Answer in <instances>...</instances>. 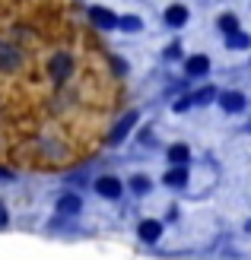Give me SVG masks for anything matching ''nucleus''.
I'll return each instance as SVG.
<instances>
[{
    "instance_id": "f257e3e1",
    "label": "nucleus",
    "mask_w": 251,
    "mask_h": 260,
    "mask_svg": "<svg viewBox=\"0 0 251 260\" xmlns=\"http://www.w3.org/2000/svg\"><path fill=\"white\" fill-rule=\"evenodd\" d=\"M134 124H137V111H127V114H124V118H121V121H118V127L111 130V137H108V143H111V146H115V143H121V140L127 137V130H130V127H134Z\"/></svg>"
},
{
    "instance_id": "f03ea898",
    "label": "nucleus",
    "mask_w": 251,
    "mask_h": 260,
    "mask_svg": "<svg viewBox=\"0 0 251 260\" xmlns=\"http://www.w3.org/2000/svg\"><path fill=\"white\" fill-rule=\"evenodd\" d=\"M89 16H92V22H96L99 29H115V25H118V16L111 10H105V7H92Z\"/></svg>"
},
{
    "instance_id": "7ed1b4c3",
    "label": "nucleus",
    "mask_w": 251,
    "mask_h": 260,
    "mask_svg": "<svg viewBox=\"0 0 251 260\" xmlns=\"http://www.w3.org/2000/svg\"><path fill=\"white\" fill-rule=\"evenodd\" d=\"M159 235H162V225L156 222V219H147V222H140V238L147 241V244H153Z\"/></svg>"
},
{
    "instance_id": "20e7f679",
    "label": "nucleus",
    "mask_w": 251,
    "mask_h": 260,
    "mask_svg": "<svg viewBox=\"0 0 251 260\" xmlns=\"http://www.w3.org/2000/svg\"><path fill=\"white\" fill-rule=\"evenodd\" d=\"M219 105L226 108V111H242L245 108V95L242 92H222L219 95Z\"/></svg>"
},
{
    "instance_id": "39448f33",
    "label": "nucleus",
    "mask_w": 251,
    "mask_h": 260,
    "mask_svg": "<svg viewBox=\"0 0 251 260\" xmlns=\"http://www.w3.org/2000/svg\"><path fill=\"white\" fill-rule=\"evenodd\" d=\"M96 187H99V193H102V197H111V200H115V197H121V184H118L115 178H102Z\"/></svg>"
},
{
    "instance_id": "423d86ee",
    "label": "nucleus",
    "mask_w": 251,
    "mask_h": 260,
    "mask_svg": "<svg viewBox=\"0 0 251 260\" xmlns=\"http://www.w3.org/2000/svg\"><path fill=\"white\" fill-rule=\"evenodd\" d=\"M70 70H73L70 57H54V63H51V73H54V80H67Z\"/></svg>"
},
{
    "instance_id": "0eeeda50",
    "label": "nucleus",
    "mask_w": 251,
    "mask_h": 260,
    "mask_svg": "<svg viewBox=\"0 0 251 260\" xmlns=\"http://www.w3.org/2000/svg\"><path fill=\"white\" fill-rule=\"evenodd\" d=\"M58 213H64V216H73V213H80V197H73V193H67V197H61V200H58Z\"/></svg>"
},
{
    "instance_id": "6e6552de",
    "label": "nucleus",
    "mask_w": 251,
    "mask_h": 260,
    "mask_svg": "<svg viewBox=\"0 0 251 260\" xmlns=\"http://www.w3.org/2000/svg\"><path fill=\"white\" fill-rule=\"evenodd\" d=\"M165 22H169V25H184V22H188V10L178 7V4L169 7V10H165Z\"/></svg>"
},
{
    "instance_id": "1a4fd4ad",
    "label": "nucleus",
    "mask_w": 251,
    "mask_h": 260,
    "mask_svg": "<svg viewBox=\"0 0 251 260\" xmlns=\"http://www.w3.org/2000/svg\"><path fill=\"white\" fill-rule=\"evenodd\" d=\"M207 70H210V60H207L204 54H197V57L188 60V76H204Z\"/></svg>"
},
{
    "instance_id": "9d476101",
    "label": "nucleus",
    "mask_w": 251,
    "mask_h": 260,
    "mask_svg": "<svg viewBox=\"0 0 251 260\" xmlns=\"http://www.w3.org/2000/svg\"><path fill=\"white\" fill-rule=\"evenodd\" d=\"M169 162L175 168H184V162H188V146H172L169 149Z\"/></svg>"
},
{
    "instance_id": "9b49d317",
    "label": "nucleus",
    "mask_w": 251,
    "mask_h": 260,
    "mask_svg": "<svg viewBox=\"0 0 251 260\" xmlns=\"http://www.w3.org/2000/svg\"><path fill=\"white\" fill-rule=\"evenodd\" d=\"M184 181H188L184 168H172V172L165 175V184H169V187H184Z\"/></svg>"
},
{
    "instance_id": "f8f14e48",
    "label": "nucleus",
    "mask_w": 251,
    "mask_h": 260,
    "mask_svg": "<svg viewBox=\"0 0 251 260\" xmlns=\"http://www.w3.org/2000/svg\"><path fill=\"white\" fill-rule=\"evenodd\" d=\"M213 99H216V89H210V86H207V89H201V92L194 95V105H210Z\"/></svg>"
},
{
    "instance_id": "ddd939ff",
    "label": "nucleus",
    "mask_w": 251,
    "mask_h": 260,
    "mask_svg": "<svg viewBox=\"0 0 251 260\" xmlns=\"http://www.w3.org/2000/svg\"><path fill=\"white\" fill-rule=\"evenodd\" d=\"M248 45H251L248 35H242V32H232V35H229V48H242V51H245Z\"/></svg>"
},
{
    "instance_id": "4468645a",
    "label": "nucleus",
    "mask_w": 251,
    "mask_h": 260,
    "mask_svg": "<svg viewBox=\"0 0 251 260\" xmlns=\"http://www.w3.org/2000/svg\"><path fill=\"white\" fill-rule=\"evenodd\" d=\"M130 184H134V190H137V193H147V190H150V178H143V175H140V178L130 181Z\"/></svg>"
},
{
    "instance_id": "2eb2a0df",
    "label": "nucleus",
    "mask_w": 251,
    "mask_h": 260,
    "mask_svg": "<svg viewBox=\"0 0 251 260\" xmlns=\"http://www.w3.org/2000/svg\"><path fill=\"white\" fill-rule=\"evenodd\" d=\"M121 25H124V29H127V32H137V29H140V25H143V22H140L137 16H127V19H121Z\"/></svg>"
},
{
    "instance_id": "dca6fc26",
    "label": "nucleus",
    "mask_w": 251,
    "mask_h": 260,
    "mask_svg": "<svg viewBox=\"0 0 251 260\" xmlns=\"http://www.w3.org/2000/svg\"><path fill=\"white\" fill-rule=\"evenodd\" d=\"M219 29H226L232 35L235 32V16H219Z\"/></svg>"
},
{
    "instance_id": "f3484780",
    "label": "nucleus",
    "mask_w": 251,
    "mask_h": 260,
    "mask_svg": "<svg viewBox=\"0 0 251 260\" xmlns=\"http://www.w3.org/2000/svg\"><path fill=\"white\" fill-rule=\"evenodd\" d=\"M7 222V206H4V200H0V225Z\"/></svg>"
},
{
    "instance_id": "a211bd4d",
    "label": "nucleus",
    "mask_w": 251,
    "mask_h": 260,
    "mask_svg": "<svg viewBox=\"0 0 251 260\" xmlns=\"http://www.w3.org/2000/svg\"><path fill=\"white\" fill-rule=\"evenodd\" d=\"M248 232H251V219H248Z\"/></svg>"
}]
</instances>
